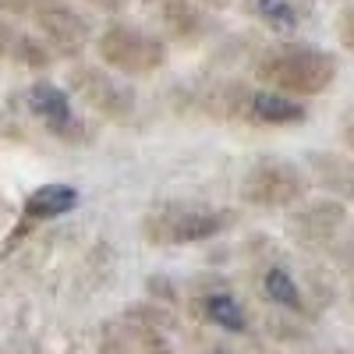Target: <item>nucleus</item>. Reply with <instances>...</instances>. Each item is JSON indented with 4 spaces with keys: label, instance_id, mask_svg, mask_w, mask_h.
<instances>
[{
    "label": "nucleus",
    "instance_id": "1",
    "mask_svg": "<svg viewBox=\"0 0 354 354\" xmlns=\"http://www.w3.org/2000/svg\"><path fill=\"white\" fill-rule=\"evenodd\" d=\"M259 78L266 85H273L277 93H301V96H315V93H326L337 78V57L308 46V43H280L270 46L262 53V61L255 64Z\"/></svg>",
    "mask_w": 354,
    "mask_h": 354
},
{
    "label": "nucleus",
    "instance_id": "2",
    "mask_svg": "<svg viewBox=\"0 0 354 354\" xmlns=\"http://www.w3.org/2000/svg\"><path fill=\"white\" fill-rule=\"evenodd\" d=\"M227 227H230V213L185 205V202H160L142 220L145 238L156 245H195L205 238H216Z\"/></svg>",
    "mask_w": 354,
    "mask_h": 354
},
{
    "label": "nucleus",
    "instance_id": "3",
    "mask_svg": "<svg viewBox=\"0 0 354 354\" xmlns=\"http://www.w3.org/2000/svg\"><path fill=\"white\" fill-rule=\"evenodd\" d=\"M96 46L103 61L124 75H153L167 64V43L131 25H110L106 32H100Z\"/></svg>",
    "mask_w": 354,
    "mask_h": 354
},
{
    "label": "nucleus",
    "instance_id": "4",
    "mask_svg": "<svg viewBox=\"0 0 354 354\" xmlns=\"http://www.w3.org/2000/svg\"><path fill=\"white\" fill-rule=\"evenodd\" d=\"M241 192L255 205H290L301 198L305 177L287 160H259V163H252Z\"/></svg>",
    "mask_w": 354,
    "mask_h": 354
},
{
    "label": "nucleus",
    "instance_id": "5",
    "mask_svg": "<svg viewBox=\"0 0 354 354\" xmlns=\"http://www.w3.org/2000/svg\"><path fill=\"white\" fill-rule=\"evenodd\" d=\"M71 85H75V93L93 106L100 113H106L110 121H124V117H131L135 110V93H131V85L124 82H117L110 71L103 68H78L71 75Z\"/></svg>",
    "mask_w": 354,
    "mask_h": 354
},
{
    "label": "nucleus",
    "instance_id": "6",
    "mask_svg": "<svg viewBox=\"0 0 354 354\" xmlns=\"http://www.w3.org/2000/svg\"><path fill=\"white\" fill-rule=\"evenodd\" d=\"M36 21L43 28V36L53 50L61 53H78L88 39V25L78 11H71V4H61V0H36Z\"/></svg>",
    "mask_w": 354,
    "mask_h": 354
},
{
    "label": "nucleus",
    "instance_id": "7",
    "mask_svg": "<svg viewBox=\"0 0 354 354\" xmlns=\"http://www.w3.org/2000/svg\"><path fill=\"white\" fill-rule=\"evenodd\" d=\"M344 220H347L344 205L333 202V198H322V202L305 205V209L294 216V234H298L301 241H308V245H322L344 227Z\"/></svg>",
    "mask_w": 354,
    "mask_h": 354
},
{
    "label": "nucleus",
    "instance_id": "8",
    "mask_svg": "<svg viewBox=\"0 0 354 354\" xmlns=\"http://www.w3.org/2000/svg\"><path fill=\"white\" fill-rule=\"evenodd\" d=\"M248 113L259 124H301L305 121V103H298L287 93H277V88H255L248 93Z\"/></svg>",
    "mask_w": 354,
    "mask_h": 354
},
{
    "label": "nucleus",
    "instance_id": "9",
    "mask_svg": "<svg viewBox=\"0 0 354 354\" xmlns=\"http://www.w3.org/2000/svg\"><path fill=\"white\" fill-rule=\"evenodd\" d=\"M78 205V192L71 185H61V181H50L43 188H36L32 195L25 198V213L32 220H53V216H64Z\"/></svg>",
    "mask_w": 354,
    "mask_h": 354
},
{
    "label": "nucleus",
    "instance_id": "10",
    "mask_svg": "<svg viewBox=\"0 0 354 354\" xmlns=\"http://www.w3.org/2000/svg\"><path fill=\"white\" fill-rule=\"evenodd\" d=\"M0 61H15L25 68H43L50 61V50L43 46V39L18 32V28L0 21Z\"/></svg>",
    "mask_w": 354,
    "mask_h": 354
},
{
    "label": "nucleus",
    "instance_id": "11",
    "mask_svg": "<svg viewBox=\"0 0 354 354\" xmlns=\"http://www.w3.org/2000/svg\"><path fill=\"white\" fill-rule=\"evenodd\" d=\"M28 110H32L36 117H43V121L57 131H64L71 124V103L64 96V88L57 85H32L28 88Z\"/></svg>",
    "mask_w": 354,
    "mask_h": 354
},
{
    "label": "nucleus",
    "instance_id": "12",
    "mask_svg": "<svg viewBox=\"0 0 354 354\" xmlns=\"http://www.w3.org/2000/svg\"><path fill=\"white\" fill-rule=\"evenodd\" d=\"M248 11L255 18H262L270 28H294L305 18L301 0H248Z\"/></svg>",
    "mask_w": 354,
    "mask_h": 354
},
{
    "label": "nucleus",
    "instance_id": "13",
    "mask_svg": "<svg viewBox=\"0 0 354 354\" xmlns=\"http://www.w3.org/2000/svg\"><path fill=\"white\" fill-rule=\"evenodd\" d=\"M205 315H209L216 326L230 330V333H241L248 326V319H245V308L230 298V294L216 290V294H205Z\"/></svg>",
    "mask_w": 354,
    "mask_h": 354
},
{
    "label": "nucleus",
    "instance_id": "14",
    "mask_svg": "<svg viewBox=\"0 0 354 354\" xmlns=\"http://www.w3.org/2000/svg\"><path fill=\"white\" fill-rule=\"evenodd\" d=\"M262 287H266V298L277 301L280 308H301V290L294 283V277L287 270H280V266H273V270L266 273Z\"/></svg>",
    "mask_w": 354,
    "mask_h": 354
},
{
    "label": "nucleus",
    "instance_id": "15",
    "mask_svg": "<svg viewBox=\"0 0 354 354\" xmlns=\"http://www.w3.org/2000/svg\"><path fill=\"white\" fill-rule=\"evenodd\" d=\"M36 0H0V11H8V15H25V11H32Z\"/></svg>",
    "mask_w": 354,
    "mask_h": 354
},
{
    "label": "nucleus",
    "instance_id": "16",
    "mask_svg": "<svg viewBox=\"0 0 354 354\" xmlns=\"http://www.w3.org/2000/svg\"><path fill=\"white\" fill-rule=\"evenodd\" d=\"M88 4H96L103 11H117V8H124V0H88Z\"/></svg>",
    "mask_w": 354,
    "mask_h": 354
},
{
    "label": "nucleus",
    "instance_id": "17",
    "mask_svg": "<svg viewBox=\"0 0 354 354\" xmlns=\"http://www.w3.org/2000/svg\"><path fill=\"white\" fill-rule=\"evenodd\" d=\"M198 8H230V0H195Z\"/></svg>",
    "mask_w": 354,
    "mask_h": 354
},
{
    "label": "nucleus",
    "instance_id": "18",
    "mask_svg": "<svg viewBox=\"0 0 354 354\" xmlns=\"http://www.w3.org/2000/svg\"><path fill=\"white\" fill-rule=\"evenodd\" d=\"M213 354H230V351H213Z\"/></svg>",
    "mask_w": 354,
    "mask_h": 354
}]
</instances>
